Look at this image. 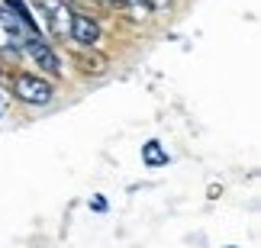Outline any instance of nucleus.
Returning <instances> with one entry per match:
<instances>
[{"instance_id": "10", "label": "nucleus", "mask_w": 261, "mask_h": 248, "mask_svg": "<svg viewBox=\"0 0 261 248\" xmlns=\"http://www.w3.org/2000/svg\"><path fill=\"white\" fill-rule=\"evenodd\" d=\"M7 103H10V100H7V94H4V91H0V116H4V113H7Z\"/></svg>"}, {"instance_id": "9", "label": "nucleus", "mask_w": 261, "mask_h": 248, "mask_svg": "<svg viewBox=\"0 0 261 248\" xmlns=\"http://www.w3.org/2000/svg\"><path fill=\"white\" fill-rule=\"evenodd\" d=\"M90 210L103 213V210H107V200H103V197H94V200H90Z\"/></svg>"}, {"instance_id": "5", "label": "nucleus", "mask_w": 261, "mask_h": 248, "mask_svg": "<svg viewBox=\"0 0 261 248\" xmlns=\"http://www.w3.org/2000/svg\"><path fill=\"white\" fill-rule=\"evenodd\" d=\"M4 7H7V10H10V13H13L16 19H19V23L26 26V33H29V36H39V39H42V29H39V19L33 16V10L26 7V0H4Z\"/></svg>"}, {"instance_id": "11", "label": "nucleus", "mask_w": 261, "mask_h": 248, "mask_svg": "<svg viewBox=\"0 0 261 248\" xmlns=\"http://www.w3.org/2000/svg\"><path fill=\"white\" fill-rule=\"evenodd\" d=\"M107 4H119V7H123V4H126V0H107Z\"/></svg>"}, {"instance_id": "1", "label": "nucleus", "mask_w": 261, "mask_h": 248, "mask_svg": "<svg viewBox=\"0 0 261 248\" xmlns=\"http://www.w3.org/2000/svg\"><path fill=\"white\" fill-rule=\"evenodd\" d=\"M13 97L26 106H48L55 100V84L33 74V71H16L13 74Z\"/></svg>"}, {"instance_id": "3", "label": "nucleus", "mask_w": 261, "mask_h": 248, "mask_svg": "<svg viewBox=\"0 0 261 248\" xmlns=\"http://www.w3.org/2000/svg\"><path fill=\"white\" fill-rule=\"evenodd\" d=\"M23 52H26L29 58H33V62H36L39 68H42L45 74H55V77H58V74L65 71V68H62V58H58V52H55V48L45 42V39L29 36V39H26V45H23Z\"/></svg>"}, {"instance_id": "7", "label": "nucleus", "mask_w": 261, "mask_h": 248, "mask_svg": "<svg viewBox=\"0 0 261 248\" xmlns=\"http://www.w3.org/2000/svg\"><path fill=\"white\" fill-rule=\"evenodd\" d=\"M142 161L148 164V168H162V164H168V152L162 148V142H145L142 145Z\"/></svg>"}, {"instance_id": "4", "label": "nucleus", "mask_w": 261, "mask_h": 248, "mask_svg": "<svg viewBox=\"0 0 261 248\" xmlns=\"http://www.w3.org/2000/svg\"><path fill=\"white\" fill-rule=\"evenodd\" d=\"M68 36L74 39L81 48H97V42H100V23L90 13H71V29H68Z\"/></svg>"}, {"instance_id": "8", "label": "nucleus", "mask_w": 261, "mask_h": 248, "mask_svg": "<svg viewBox=\"0 0 261 248\" xmlns=\"http://www.w3.org/2000/svg\"><path fill=\"white\" fill-rule=\"evenodd\" d=\"M77 65H81L84 74H94V77H100L107 71V58L103 55H77Z\"/></svg>"}, {"instance_id": "6", "label": "nucleus", "mask_w": 261, "mask_h": 248, "mask_svg": "<svg viewBox=\"0 0 261 248\" xmlns=\"http://www.w3.org/2000/svg\"><path fill=\"white\" fill-rule=\"evenodd\" d=\"M71 13H74V10L68 7V4H58L52 13H48V23H52V36H58V39H65V36H68V29H71Z\"/></svg>"}, {"instance_id": "2", "label": "nucleus", "mask_w": 261, "mask_h": 248, "mask_svg": "<svg viewBox=\"0 0 261 248\" xmlns=\"http://www.w3.org/2000/svg\"><path fill=\"white\" fill-rule=\"evenodd\" d=\"M26 39H29L26 26L19 23L7 7H0V52L19 55V52H23V45H26Z\"/></svg>"}]
</instances>
